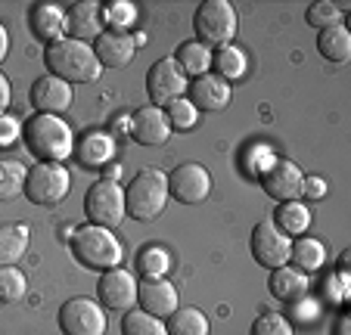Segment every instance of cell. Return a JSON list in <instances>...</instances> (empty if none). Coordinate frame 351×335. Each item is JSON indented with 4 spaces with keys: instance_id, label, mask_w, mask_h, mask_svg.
Wrapping results in <instances>:
<instances>
[{
    "instance_id": "obj_1",
    "label": "cell",
    "mask_w": 351,
    "mask_h": 335,
    "mask_svg": "<svg viewBox=\"0 0 351 335\" xmlns=\"http://www.w3.org/2000/svg\"><path fill=\"white\" fill-rule=\"evenodd\" d=\"M22 140L38 162L62 164L75 152V134L62 115H32L22 127Z\"/></svg>"
},
{
    "instance_id": "obj_2",
    "label": "cell",
    "mask_w": 351,
    "mask_h": 335,
    "mask_svg": "<svg viewBox=\"0 0 351 335\" xmlns=\"http://www.w3.org/2000/svg\"><path fill=\"white\" fill-rule=\"evenodd\" d=\"M47 69L50 75L62 78L66 84H90V81L99 78L103 66H99L97 53H93V44H84V40L75 38H62L56 44L47 47Z\"/></svg>"
},
{
    "instance_id": "obj_3",
    "label": "cell",
    "mask_w": 351,
    "mask_h": 335,
    "mask_svg": "<svg viewBox=\"0 0 351 335\" xmlns=\"http://www.w3.org/2000/svg\"><path fill=\"white\" fill-rule=\"evenodd\" d=\"M168 199V174L159 168H140L125 186V208L134 221H156Z\"/></svg>"
},
{
    "instance_id": "obj_4",
    "label": "cell",
    "mask_w": 351,
    "mask_h": 335,
    "mask_svg": "<svg viewBox=\"0 0 351 335\" xmlns=\"http://www.w3.org/2000/svg\"><path fill=\"white\" fill-rule=\"evenodd\" d=\"M72 255L78 258L84 267L90 270H99V273H106L112 267H121V243L115 239L112 230L106 227H97V223H84L78 230L72 233Z\"/></svg>"
},
{
    "instance_id": "obj_5",
    "label": "cell",
    "mask_w": 351,
    "mask_h": 335,
    "mask_svg": "<svg viewBox=\"0 0 351 335\" xmlns=\"http://www.w3.org/2000/svg\"><path fill=\"white\" fill-rule=\"evenodd\" d=\"M193 28H196L199 44H206L208 50L230 47L239 28L237 10L230 0H206V3H199L196 16H193Z\"/></svg>"
},
{
    "instance_id": "obj_6",
    "label": "cell",
    "mask_w": 351,
    "mask_h": 335,
    "mask_svg": "<svg viewBox=\"0 0 351 335\" xmlns=\"http://www.w3.org/2000/svg\"><path fill=\"white\" fill-rule=\"evenodd\" d=\"M69 186H72V174H69L66 164H50V162H38L28 168L25 174V196L28 202L44 205V208H53L62 199L69 196Z\"/></svg>"
},
{
    "instance_id": "obj_7",
    "label": "cell",
    "mask_w": 351,
    "mask_h": 335,
    "mask_svg": "<svg viewBox=\"0 0 351 335\" xmlns=\"http://www.w3.org/2000/svg\"><path fill=\"white\" fill-rule=\"evenodd\" d=\"M84 214H87V221L97 223V227H106V230L119 227L128 217L125 186L115 184V180H97L84 196Z\"/></svg>"
},
{
    "instance_id": "obj_8",
    "label": "cell",
    "mask_w": 351,
    "mask_h": 335,
    "mask_svg": "<svg viewBox=\"0 0 351 335\" xmlns=\"http://www.w3.org/2000/svg\"><path fill=\"white\" fill-rule=\"evenodd\" d=\"M186 87H190V81H186V75L178 69L174 56H162V60L153 62V69L146 72V93H149V106L165 109V106H171L174 99L186 97Z\"/></svg>"
},
{
    "instance_id": "obj_9",
    "label": "cell",
    "mask_w": 351,
    "mask_h": 335,
    "mask_svg": "<svg viewBox=\"0 0 351 335\" xmlns=\"http://www.w3.org/2000/svg\"><path fill=\"white\" fill-rule=\"evenodd\" d=\"M60 329L62 335H106L109 320L93 298H69L60 308Z\"/></svg>"
},
{
    "instance_id": "obj_10",
    "label": "cell",
    "mask_w": 351,
    "mask_h": 335,
    "mask_svg": "<svg viewBox=\"0 0 351 335\" xmlns=\"http://www.w3.org/2000/svg\"><path fill=\"white\" fill-rule=\"evenodd\" d=\"M252 258L267 270L286 267L292 258V239L286 236L283 230H277V223L267 217V221H258L252 230Z\"/></svg>"
},
{
    "instance_id": "obj_11",
    "label": "cell",
    "mask_w": 351,
    "mask_h": 335,
    "mask_svg": "<svg viewBox=\"0 0 351 335\" xmlns=\"http://www.w3.org/2000/svg\"><path fill=\"white\" fill-rule=\"evenodd\" d=\"M212 193V174L199 162H184L168 174V196L180 205H199Z\"/></svg>"
},
{
    "instance_id": "obj_12",
    "label": "cell",
    "mask_w": 351,
    "mask_h": 335,
    "mask_svg": "<svg viewBox=\"0 0 351 335\" xmlns=\"http://www.w3.org/2000/svg\"><path fill=\"white\" fill-rule=\"evenodd\" d=\"M97 295H99L103 310H121V314H128V310L137 308V280L125 267H112L106 273H99Z\"/></svg>"
},
{
    "instance_id": "obj_13",
    "label": "cell",
    "mask_w": 351,
    "mask_h": 335,
    "mask_svg": "<svg viewBox=\"0 0 351 335\" xmlns=\"http://www.w3.org/2000/svg\"><path fill=\"white\" fill-rule=\"evenodd\" d=\"M261 186L271 199L277 202H292V199H302V186H305V174L295 162L289 158H274V164L261 174Z\"/></svg>"
},
{
    "instance_id": "obj_14",
    "label": "cell",
    "mask_w": 351,
    "mask_h": 335,
    "mask_svg": "<svg viewBox=\"0 0 351 335\" xmlns=\"http://www.w3.org/2000/svg\"><path fill=\"white\" fill-rule=\"evenodd\" d=\"M186 99L196 106V112H224L233 99V87L224 78H218L215 72L193 78L186 87Z\"/></svg>"
},
{
    "instance_id": "obj_15",
    "label": "cell",
    "mask_w": 351,
    "mask_h": 335,
    "mask_svg": "<svg viewBox=\"0 0 351 335\" xmlns=\"http://www.w3.org/2000/svg\"><path fill=\"white\" fill-rule=\"evenodd\" d=\"M72 103H75V87L66 84L62 78H56V75L47 72L44 78H38L32 84V106L40 115H60Z\"/></svg>"
},
{
    "instance_id": "obj_16",
    "label": "cell",
    "mask_w": 351,
    "mask_h": 335,
    "mask_svg": "<svg viewBox=\"0 0 351 335\" xmlns=\"http://www.w3.org/2000/svg\"><path fill=\"white\" fill-rule=\"evenodd\" d=\"M137 304L146 314L159 317V320H168V317L180 308L178 286L168 283L165 276H162V280H143V283H137Z\"/></svg>"
},
{
    "instance_id": "obj_17",
    "label": "cell",
    "mask_w": 351,
    "mask_h": 335,
    "mask_svg": "<svg viewBox=\"0 0 351 335\" xmlns=\"http://www.w3.org/2000/svg\"><path fill=\"white\" fill-rule=\"evenodd\" d=\"M131 137L140 146H162L171 137V125H168L165 109L159 106H143L131 115Z\"/></svg>"
},
{
    "instance_id": "obj_18",
    "label": "cell",
    "mask_w": 351,
    "mask_h": 335,
    "mask_svg": "<svg viewBox=\"0 0 351 335\" xmlns=\"http://www.w3.org/2000/svg\"><path fill=\"white\" fill-rule=\"evenodd\" d=\"M28 25H32L34 38L50 47L66 38V10L50 3V0H40V3H34V7L28 10Z\"/></svg>"
},
{
    "instance_id": "obj_19",
    "label": "cell",
    "mask_w": 351,
    "mask_h": 335,
    "mask_svg": "<svg viewBox=\"0 0 351 335\" xmlns=\"http://www.w3.org/2000/svg\"><path fill=\"white\" fill-rule=\"evenodd\" d=\"M66 34L75 40H97L103 34V7L97 0H81L66 13Z\"/></svg>"
},
{
    "instance_id": "obj_20",
    "label": "cell",
    "mask_w": 351,
    "mask_h": 335,
    "mask_svg": "<svg viewBox=\"0 0 351 335\" xmlns=\"http://www.w3.org/2000/svg\"><path fill=\"white\" fill-rule=\"evenodd\" d=\"M93 53H97L99 66L125 69L128 62L134 60L137 44H134V34H128V32H103L97 40H93Z\"/></svg>"
},
{
    "instance_id": "obj_21",
    "label": "cell",
    "mask_w": 351,
    "mask_h": 335,
    "mask_svg": "<svg viewBox=\"0 0 351 335\" xmlns=\"http://www.w3.org/2000/svg\"><path fill=\"white\" fill-rule=\"evenodd\" d=\"M75 152H78V162L84 168H106L115 158V137L112 131H103V127H93V131L81 134V140L75 143Z\"/></svg>"
},
{
    "instance_id": "obj_22",
    "label": "cell",
    "mask_w": 351,
    "mask_h": 335,
    "mask_svg": "<svg viewBox=\"0 0 351 335\" xmlns=\"http://www.w3.org/2000/svg\"><path fill=\"white\" fill-rule=\"evenodd\" d=\"M271 295L274 298H280V301H289V304H295V301H302V298L308 295V273H302L298 267H292V264H286V267H277V270H271Z\"/></svg>"
},
{
    "instance_id": "obj_23",
    "label": "cell",
    "mask_w": 351,
    "mask_h": 335,
    "mask_svg": "<svg viewBox=\"0 0 351 335\" xmlns=\"http://www.w3.org/2000/svg\"><path fill=\"white\" fill-rule=\"evenodd\" d=\"M32 243L25 223H0V267H13L16 261H22Z\"/></svg>"
},
{
    "instance_id": "obj_24",
    "label": "cell",
    "mask_w": 351,
    "mask_h": 335,
    "mask_svg": "<svg viewBox=\"0 0 351 335\" xmlns=\"http://www.w3.org/2000/svg\"><path fill=\"white\" fill-rule=\"evenodd\" d=\"M277 223V230H283L286 236H305L308 227H311V208H308L302 199H292V202H280L277 217H271Z\"/></svg>"
},
{
    "instance_id": "obj_25",
    "label": "cell",
    "mask_w": 351,
    "mask_h": 335,
    "mask_svg": "<svg viewBox=\"0 0 351 335\" xmlns=\"http://www.w3.org/2000/svg\"><path fill=\"white\" fill-rule=\"evenodd\" d=\"M174 62L186 78H202V75L212 72V50L206 44H199V40H186V44L178 47Z\"/></svg>"
},
{
    "instance_id": "obj_26",
    "label": "cell",
    "mask_w": 351,
    "mask_h": 335,
    "mask_svg": "<svg viewBox=\"0 0 351 335\" xmlns=\"http://www.w3.org/2000/svg\"><path fill=\"white\" fill-rule=\"evenodd\" d=\"M317 50L324 60L330 62H339V66H345V62L351 60V32L342 25H332V28H324L317 38Z\"/></svg>"
},
{
    "instance_id": "obj_27",
    "label": "cell",
    "mask_w": 351,
    "mask_h": 335,
    "mask_svg": "<svg viewBox=\"0 0 351 335\" xmlns=\"http://www.w3.org/2000/svg\"><path fill=\"white\" fill-rule=\"evenodd\" d=\"M292 267H298L302 273H314L326 264V245L314 236H298L292 239Z\"/></svg>"
},
{
    "instance_id": "obj_28",
    "label": "cell",
    "mask_w": 351,
    "mask_h": 335,
    "mask_svg": "<svg viewBox=\"0 0 351 335\" xmlns=\"http://www.w3.org/2000/svg\"><path fill=\"white\" fill-rule=\"evenodd\" d=\"M245 69H249V60L239 47H221V50H212V72L218 78H224L227 84H233L237 78H243Z\"/></svg>"
},
{
    "instance_id": "obj_29",
    "label": "cell",
    "mask_w": 351,
    "mask_h": 335,
    "mask_svg": "<svg viewBox=\"0 0 351 335\" xmlns=\"http://www.w3.org/2000/svg\"><path fill=\"white\" fill-rule=\"evenodd\" d=\"M165 326H168V335H208L212 332L208 317L199 308H178L165 320Z\"/></svg>"
},
{
    "instance_id": "obj_30",
    "label": "cell",
    "mask_w": 351,
    "mask_h": 335,
    "mask_svg": "<svg viewBox=\"0 0 351 335\" xmlns=\"http://www.w3.org/2000/svg\"><path fill=\"white\" fill-rule=\"evenodd\" d=\"M25 174H28V168L22 162H16V158H3L0 162V202H10V199L22 196Z\"/></svg>"
},
{
    "instance_id": "obj_31",
    "label": "cell",
    "mask_w": 351,
    "mask_h": 335,
    "mask_svg": "<svg viewBox=\"0 0 351 335\" xmlns=\"http://www.w3.org/2000/svg\"><path fill=\"white\" fill-rule=\"evenodd\" d=\"M121 335H168V326L146 310H128L121 317Z\"/></svg>"
},
{
    "instance_id": "obj_32",
    "label": "cell",
    "mask_w": 351,
    "mask_h": 335,
    "mask_svg": "<svg viewBox=\"0 0 351 335\" xmlns=\"http://www.w3.org/2000/svg\"><path fill=\"white\" fill-rule=\"evenodd\" d=\"M137 270L143 273V280H162L171 270V255L162 245H146L137 255Z\"/></svg>"
},
{
    "instance_id": "obj_33",
    "label": "cell",
    "mask_w": 351,
    "mask_h": 335,
    "mask_svg": "<svg viewBox=\"0 0 351 335\" xmlns=\"http://www.w3.org/2000/svg\"><path fill=\"white\" fill-rule=\"evenodd\" d=\"M137 22V7L131 0H109L103 7V25H109V32H128Z\"/></svg>"
},
{
    "instance_id": "obj_34",
    "label": "cell",
    "mask_w": 351,
    "mask_h": 335,
    "mask_svg": "<svg viewBox=\"0 0 351 335\" xmlns=\"http://www.w3.org/2000/svg\"><path fill=\"white\" fill-rule=\"evenodd\" d=\"M28 292V280L19 267H0V304H16Z\"/></svg>"
},
{
    "instance_id": "obj_35",
    "label": "cell",
    "mask_w": 351,
    "mask_h": 335,
    "mask_svg": "<svg viewBox=\"0 0 351 335\" xmlns=\"http://www.w3.org/2000/svg\"><path fill=\"white\" fill-rule=\"evenodd\" d=\"M308 25L317 28V32H324V28H332V25H342L345 13L339 3H332V0H314L311 7H308Z\"/></svg>"
},
{
    "instance_id": "obj_36",
    "label": "cell",
    "mask_w": 351,
    "mask_h": 335,
    "mask_svg": "<svg viewBox=\"0 0 351 335\" xmlns=\"http://www.w3.org/2000/svg\"><path fill=\"white\" fill-rule=\"evenodd\" d=\"M165 115H168L171 131H193V127H196V121H199L196 106H193L186 97H180V99H174L171 106H165Z\"/></svg>"
},
{
    "instance_id": "obj_37",
    "label": "cell",
    "mask_w": 351,
    "mask_h": 335,
    "mask_svg": "<svg viewBox=\"0 0 351 335\" xmlns=\"http://www.w3.org/2000/svg\"><path fill=\"white\" fill-rule=\"evenodd\" d=\"M249 335H295V329H292V323L286 320L283 314H277V310H261V314L255 317Z\"/></svg>"
},
{
    "instance_id": "obj_38",
    "label": "cell",
    "mask_w": 351,
    "mask_h": 335,
    "mask_svg": "<svg viewBox=\"0 0 351 335\" xmlns=\"http://www.w3.org/2000/svg\"><path fill=\"white\" fill-rule=\"evenodd\" d=\"M19 140H22V121L16 115H10V112H3L0 115V149H10Z\"/></svg>"
},
{
    "instance_id": "obj_39",
    "label": "cell",
    "mask_w": 351,
    "mask_h": 335,
    "mask_svg": "<svg viewBox=\"0 0 351 335\" xmlns=\"http://www.w3.org/2000/svg\"><path fill=\"white\" fill-rule=\"evenodd\" d=\"M326 298H330L332 304H342L345 298H348V273H330L326 276Z\"/></svg>"
},
{
    "instance_id": "obj_40",
    "label": "cell",
    "mask_w": 351,
    "mask_h": 335,
    "mask_svg": "<svg viewBox=\"0 0 351 335\" xmlns=\"http://www.w3.org/2000/svg\"><path fill=\"white\" fill-rule=\"evenodd\" d=\"M302 196H308V199H324L326 196V180L324 177H305V186H302Z\"/></svg>"
},
{
    "instance_id": "obj_41",
    "label": "cell",
    "mask_w": 351,
    "mask_h": 335,
    "mask_svg": "<svg viewBox=\"0 0 351 335\" xmlns=\"http://www.w3.org/2000/svg\"><path fill=\"white\" fill-rule=\"evenodd\" d=\"M10 103H13V84H10L7 75L0 72V115L10 109Z\"/></svg>"
},
{
    "instance_id": "obj_42",
    "label": "cell",
    "mask_w": 351,
    "mask_h": 335,
    "mask_svg": "<svg viewBox=\"0 0 351 335\" xmlns=\"http://www.w3.org/2000/svg\"><path fill=\"white\" fill-rule=\"evenodd\" d=\"M10 56V32H7V25L0 22V62Z\"/></svg>"
},
{
    "instance_id": "obj_43",
    "label": "cell",
    "mask_w": 351,
    "mask_h": 335,
    "mask_svg": "<svg viewBox=\"0 0 351 335\" xmlns=\"http://www.w3.org/2000/svg\"><path fill=\"white\" fill-rule=\"evenodd\" d=\"M115 134H131V119H128V115H119V119H115L112 137H115Z\"/></svg>"
},
{
    "instance_id": "obj_44",
    "label": "cell",
    "mask_w": 351,
    "mask_h": 335,
    "mask_svg": "<svg viewBox=\"0 0 351 335\" xmlns=\"http://www.w3.org/2000/svg\"><path fill=\"white\" fill-rule=\"evenodd\" d=\"M119 177H121V168L115 162H109L106 168H103V180H115V184H119Z\"/></svg>"
},
{
    "instance_id": "obj_45",
    "label": "cell",
    "mask_w": 351,
    "mask_h": 335,
    "mask_svg": "<svg viewBox=\"0 0 351 335\" xmlns=\"http://www.w3.org/2000/svg\"><path fill=\"white\" fill-rule=\"evenodd\" d=\"M336 335H351V320H348V314L339 317V323H336Z\"/></svg>"
}]
</instances>
